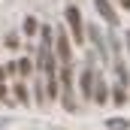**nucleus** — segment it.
<instances>
[{"mask_svg": "<svg viewBox=\"0 0 130 130\" xmlns=\"http://www.w3.org/2000/svg\"><path fill=\"white\" fill-rule=\"evenodd\" d=\"M64 15H67V27H70V36H73V42L76 45H82L85 42V36H88V27H85V21H82V15H79V6H67L64 9Z\"/></svg>", "mask_w": 130, "mask_h": 130, "instance_id": "f257e3e1", "label": "nucleus"}, {"mask_svg": "<svg viewBox=\"0 0 130 130\" xmlns=\"http://www.w3.org/2000/svg\"><path fill=\"white\" fill-rule=\"evenodd\" d=\"M61 91H64V97H61L64 109L67 112H76V97H73V64L61 67Z\"/></svg>", "mask_w": 130, "mask_h": 130, "instance_id": "f03ea898", "label": "nucleus"}, {"mask_svg": "<svg viewBox=\"0 0 130 130\" xmlns=\"http://www.w3.org/2000/svg\"><path fill=\"white\" fill-rule=\"evenodd\" d=\"M55 58H58V64H73V42L67 39V30L64 27H58L55 30Z\"/></svg>", "mask_w": 130, "mask_h": 130, "instance_id": "7ed1b4c3", "label": "nucleus"}, {"mask_svg": "<svg viewBox=\"0 0 130 130\" xmlns=\"http://www.w3.org/2000/svg\"><path fill=\"white\" fill-rule=\"evenodd\" d=\"M88 39H91V48H94V55H97L100 61H109V58H112V55H109V45H106V39H103V33H100L97 24L88 27Z\"/></svg>", "mask_w": 130, "mask_h": 130, "instance_id": "20e7f679", "label": "nucleus"}, {"mask_svg": "<svg viewBox=\"0 0 130 130\" xmlns=\"http://www.w3.org/2000/svg\"><path fill=\"white\" fill-rule=\"evenodd\" d=\"M94 85H97V73H94V67L88 64L85 70H82V79H79V91H82V97H85V100L94 97Z\"/></svg>", "mask_w": 130, "mask_h": 130, "instance_id": "39448f33", "label": "nucleus"}, {"mask_svg": "<svg viewBox=\"0 0 130 130\" xmlns=\"http://www.w3.org/2000/svg\"><path fill=\"white\" fill-rule=\"evenodd\" d=\"M94 6H97L100 18H103L106 24H112V27H118V24H121V21H118V12H115V6H112L109 0H94Z\"/></svg>", "mask_w": 130, "mask_h": 130, "instance_id": "423d86ee", "label": "nucleus"}, {"mask_svg": "<svg viewBox=\"0 0 130 130\" xmlns=\"http://www.w3.org/2000/svg\"><path fill=\"white\" fill-rule=\"evenodd\" d=\"M109 100H112V91L106 88L103 76L97 73V85H94V103H97V106H103V103H109Z\"/></svg>", "mask_w": 130, "mask_h": 130, "instance_id": "0eeeda50", "label": "nucleus"}, {"mask_svg": "<svg viewBox=\"0 0 130 130\" xmlns=\"http://www.w3.org/2000/svg\"><path fill=\"white\" fill-rule=\"evenodd\" d=\"M112 100H115V106H124V103H127V85L115 82V88H112Z\"/></svg>", "mask_w": 130, "mask_h": 130, "instance_id": "6e6552de", "label": "nucleus"}, {"mask_svg": "<svg viewBox=\"0 0 130 130\" xmlns=\"http://www.w3.org/2000/svg\"><path fill=\"white\" fill-rule=\"evenodd\" d=\"M106 127H109V130H130V121H127V118H109Z\"/></svg>", "mask_w": 130, "mask_h": 130, "instance_id": "1a4fd4ad", "label": "nucleus"}, {"mask_svg": "<svg viewBox=\"0 0 130 130\" xmlns=\"http://www.w3.org/2000/svg\"><path fill=\"white\" fill-rule=\"evenodd\" d=\"M33 73V61L30 58H18V76H30Z\"/></svg>", "mask_w": 130, "mask_h": 130, "instance_id": "9d476101", "label": "nucleus"}, {"mask_svg": "<svg viewBox=\"0 0 130 130\" xmlns=\"http://www.w3.org/2000/svg\"><path fill=\"white\" fill-rule=\"evenodd\" d=\"M24 33H27V36H33V33H39V21H36L33 15H27V18H24Z\"/></svg>", "mask_w": 130, "mask_h": 130, "instance_id": "9b49d317", "label": "nucleus"}, {"mask_svg": "<svg viewBox=\"0 0 130 130\" xmlns=\"http://www.w3.org/2000/svg\"><path fill=\"white\" fill-rule=\"evenodd\" d=\"M12 94H15V97H18V103H27V88H24V85H21V82H18V85H15V91H12Z\"/></svg>", "mask_w": 130, "mask_h": 130, "instance_id": "f8f14e48", "label": "nucleus"}, {"mask_svg": "<svg viewBox=\"0 0 130 130\" xmlns=\"http://www.w3.org/2000/svg\"><path fill=\"white\" fill-rule=\"evenodd\" d=\"M6 45H9V48H15V45H18V36H15V33H9V36H6Z\"/></svg>", "mask_w": 130, "mask_h": 130, "instance_id": "ddd939ff", "label": "nucleus"}, {"mask_svg": "<svg viewBox=\"0 0 130 130\" xmlns=\"http://www.w3.org/2000/svg\"><path fill=\"white\" fill-rule=\"evenodd\" d=\"M0 100H3V103H9V100H12L9 94H6V88H3V85H0Z\"/></svg>", "mask_w": 130, "mask_h": 130, "instance_id": "4468645a", "label": "nucleus"}, {"mask_svg": "<svg viewBox=\"0 0 130 130\" xmlns=\"http://www.w3.org/2000/svg\"><path fill=\"white\" fill-rule=\"evenodd\" d=\"M124 45H127V52H130V30L124 33Z\"/></svg>", "mask_w": 130, "mask_h": 130, "instance_id": "2eb2a0df", "label": "nucleus"}, {"mask_svg": "<svg viewBox=\"0 0 130 130\" xmlns=\"http://www.w3.org/2000/svg\"><path fill=\"white\" fill-rule=\"evenodd\" d=\"M121 6H124V9H127V12H130V0H121Z\"/></svg>", "mask_w": 130, "mask_h": 130, "instance_id": "dca6fc26", "label": "nucleus"}]
</instances>
